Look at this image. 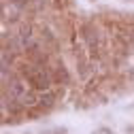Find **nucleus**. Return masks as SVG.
<instances>
[{"label": "nucleus", "instance_id": "f03ea898", "mask_svg": "<svg viewBox=\"0 0 134 134\" xmlns=\"http://www.w3.org/2000/svg\"><path fill=\"white\" fill-rule=\"evenodd\" d=\"M79 34H81L83 45L87 47V51H90V58H92V60H100V58L104 55V49H107L104 34L98 30V26H94V21L81 24Z\"/></svg>", "mask_w": 134, "mask_h": 134}, {"label": "nucleus", "instance_id": "7ed1b4c3", "mask_svg": "<svg viewBox=\"0 0 134 134\" xmlns=\"http://www.w3.org/2000/svg\"><path fill=\"white\" fill-rule=\"evenodd\" d=\"M49 72H51L53 83H58V85H68V83H70V72H68V68L64 66L62 60H60V62L55 60V62L49 64Z\"/></svg>", "mask_w": 134, "mask_h": 134}, {"label": "nucleus", "instance_id": "f257e3e1", "mask_svg": "<svg viewBox=\"0 0 134 134\" xmlns=\"http://www.w3.org/2000/svg\"><path fill=\"white\" fill-rule=\"evenodd\" d=\"M19 75L28 81V85L36 92H45L53 85V79H51V72H49V66H41V64H34L26 60L21 66H19Z\"/></svg>", "mask_w": 134, "mask_h": 134}, {"label": "nucleus", "instance_id": "20e7f679", "mask_svg": "<svg viewBox=\"0 0 134 134\" xmlns=\"http://www.w3.org/2000/svg\"><path fill=\"white\" fill-rule=\"evenodd\" d=\"M21 17H24V9L21 7H17L13 2V0H9V2H4L2 4V24H17V21H21Z\"/></svg>", "mask_w": 134, "mask_h": 134}, {"label": "nucleus", "instance_id": "423d86ee", "mask_svg": "<svg viewBox=\"0 0 134 134\" xmlns=\"http://www.w3.org/2000/svg\"><path fill=\"white\" fill-rule=\"evenodd\" d=\"M49 0H30L28 4V13H43V9H47Z\"/></svg>", "mask_w": 134, "mask_h": 134}, {"label": "nucleus", "instance_id": "0eeeda50", "mask_svg": "<svg viewBox=\"0 0 134 134\" xmlns=\"http://www.w3.org/2000/svg\"><path fill=\"white\" fill-rule=\"evenodd\" d=\"M94 134H111V130H107V128H100V130H96Z\"/></svg>", "mask_w": 134, "mask_h": 134}, {"label": "nucleus", "instance_id": "39448f33", "mask_svg": "<svg viewBox=\"0 0 134 134\" xmlns=\"http://www.w3.org/2000/svg\"><path fill=\"white\" fill-rule=\"evenodd\" d=\"M58 102V90H53V87H49V90H45V92H38V107L41 109H51L53 104Z\"/></svg>", "mask_w": 134, "mask_h": 134}]
</instances>
